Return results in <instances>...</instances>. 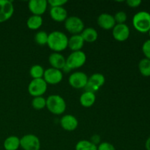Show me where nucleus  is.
Listing matches in <instances>:
<instances>
[{"label": "nucleus", "mask_w": 150, "mask_h": 150, "mask_svg": "<svg viewBox=\"0 0 150 150\" xmlns=\"http://www.w3.org/2000/svg\"><path fill=\"white\" fill-rule=\"evenodd\" d=\"M68 40L67 35L62 32L54 31L48 34L47 45L53 51L59 53L68 47Z\"/></svg>", "instance_id": "obj_1"}, {"label": "nucleus", "mask_w": 150, "mask_h": 150, "mask_svg": "<svg viewBox=\"0 0 150 150\" xmlns=\"http://www.w3.org/2000/svg\"><path fill=\"white\" fill-rule=\"evenodd\" d=\"M66 102L64 98L58 95H51L46 98V108L55 115L62 114L66 110Z\"/></svg>", "instance_id": "obj_2"}, {"label": "nucleus", "mask_w": 150, "mask_h": 150, "mask_svg": "<svg viewBox=\"0 0 150 150\" xmlns=\"http://www.w3.org/2000/svg\"><path fill=\"white\" fill-rule=\"evenodd\" d=\"M133 25L135 29L141 33H146L150 30V13L146 11H140L136 13L133 18Z\"/></svg>", "instance_id": "obj_3"}, {"label": "nucleus", "mask_w": 150, "mask_h": 150, "mask_svg": "<svg viewBox=\"0 0 150 150\" xmlns=\"http://www.w3.org/2000/svg\"><path fill=\"white\" fill-rule=\"evenodd\" d=\"M86 62V55L83 51H73L66 59V66L63 70L67 69V71L78 69L83 66Z\"/></svg>", "instance_id": "obj_4"}, {"label": "nucleus", "mask_w": 150, "mask_h": 150, "mask_svg": "<svg viewBox=\"0 0 150 150\" xmlns=\"http://www.w3.org/2000/svg\"><path fill=\"white\" fill-rule=\"evenodd\" d=\"M64 27L66 30L72 35H80L85 29L83 21L78 16L67 17L64 21Z\"/></svg>", "instance_id": "obj_5"}, {"label": "nucleus", "mask_w": 150, "mask_h": 150, "mask_svg": "<svg viewBox=\"0 0 150 150\" xmlns=\"http://www.w3.org/2000/svg\"><path fill=\"white\" fill-rule=\"evenodd\" d=\"M48 84L43 79H32L28 86V92L32 97L42 96L47 91Z\"/></svg>", "instance_id": "obj_6"}, {"label": "nucleus", "mask_w": 150, "mask_h": 150, "mask_svg": "<svg viewBox=\"0 0 150 150\" xmlns=\"http://www.w3.org/2000/svg\"><path fill=\"white\" fill-rule=\"evenodd\" d=\"M105 76L101 73H94L88 79V82L84 87L85 92H89L95 93L99 90L100 88L105 83Z\"/></svg>", "instance_id": "obj_7"}, {"label": "nucleus", "mask_w": 150, "mask_h": 150, "mask_svg": "<svg viewBox=\"0 0 150 150\" xmlns=\"http://www.w3.org/2000/svg\"><path fill=\"white\" fill-rule=\"evenodd\" d=\"M21 147L23 150H40V141L39 138L34 134L24 135L20 139Z\"/></svg>", "instance_id": "obj_8"}, {"label": "nucleus", "mask_w": 150, "mask_h": 150, "mask_svg": "<svg viewBox=\"0 0 150 150\" xmlns=\"http://www.w3.org/2000/svg\"><path fill=\"white\" fill-rule=\"evenodd\" d=\"M88 79H89V77L86 73L77 71L70 75L68 81L70 86L75 89H83V88L84 89L88 82Z\"/></svg>", "instance_id": "obj_9"}, {"label": "nucleus", "mask_w": 150, "mask_h": 150, "mask_svg": "<svg viewBox=\"0 0 150 150\" xmlns=\"http://www.w3.org/2000/svg\"><path fill=\"white\" fill-rule=\"evenodd\" d=\"M62 79L63 73L62 70L53 68V67H50L45 70L43 79L46 82L47 84H58L62 81Z\"/></svg>", "instance_id": "obj_10"}, {"label": "nucleus", "mask_w": 150, "mask_h": 150, "mask_svg": "<svg viewBox=\"0 0 150 150\" xmlns=\"http://www.w3.org/2000/svg\"><path fill=\"white\" fill-rule=\"evenodd\" d=\"M14 13V6L10 0H0V23L7 21Z\"/></svg>", "instance_id": "obj_11"}, {"label": "nucleus", "mask_w": 150, "mask_h": 150, "mask_svg": "<svg viewBox=\"0 0 150 150\" xmlns=\"http://www.w3.org/2000/svg\"><path fill=\"white\" fill-rule=\"evenodd\" d=\"M130 31L129 26L125 23L116 24L112 29V35L114 39L119 42H124L130 37Z\"/></svg>", "instance_id": "obj_12"}, {"label": "nucleus", "mask_w": 150, "mask_h": 150, "mask_svg": "<svg viewBox=\"0 0 150 150\" xmlns=\"http://www.w3.org/2000/svg\"><path fill=\"white\" fill-rule=\"evenodd\" d=\"M48 1L45 0H31L29 1L28 7L32 15L41 16L46 10Z\"/></svg>", "instance_id": "obj_13"}, {"label": "nucleus", "mask_w": 150, "mask_h": 150, "mask_svg": "<svg viewBox=\"0 0 150 150\" xmlns=\"http://www.w3.org/2000/svg\"><path fill=\"white\" fill-rule=\"evenodd\" d=\"M60 125L62 128L66 131H74L79 126V121L75 116L66 114L60 120Z\"/></svg>", "instance_id": "obj_14"}, {"label": "nucleus", "mask_w": 150, "mask_h": 150, "mask_svg": "<svg viewBox=\"0 0 150 150\" xmlns=\"http://www.w3.org/2000/svg\"><path fill=\"white\" fill-rule=\"evenodd\" d=\"M98 23L100 27L105 30L112 29L116 25L114 16L108 13H102L100 15L98 18Z\"/></svg>", "instance_id": "obj_15"}, {"label": "nucleus", "mask_w": 150, "mask_h": 150, "mask_svg": "<svg viewBox=\"0 0 150 150\" xmlns=\"http://www.w3.org/2000/svg\"><path fill=\"white\" fill-rule=\"evenodd\" d=\"M48 62L51 67L58 70H63L66 66V59L60 53L54 52L50 54L48 57Z\"/></svg>", "instance_id": "obj_16"}, {"label": "nucleus", "mask_w": 150, "mask_h": 150, "mask_svg": "<svg viewBox=\"0 0 150 150\" xmlns=\"http://www.w3.org/2000/svg\"><path fill=\"white\" fill-rule=\"evenodd\" d=\"M50 16L54 21L57 22L65 21L67 18V11L64 7H51Z\"/></svg>", "instance_id": "obj_17"}, {"label": "nucleus", "mask_w": 150, "mask_h": 150, "mask_svg": "<svg viewBox=\"0 0 150 150\" xmlns=\"http://www.w3.org/2000/svg\"><path fill=\"white\" fill-rule=\"evenodd\" d=\"M84 42V40L81 35H72L68 40V47L73 51H81Z\"/></svg>", "instance_id": "obj_18"}, {"label": "nucleus", "mask_w": 150, "mask_h": 150, "mask_svg": "<svg viewBox=\"0 0 150 150\" xmlns=\"http://www.w3.org/2000/svg\"><path fill=\"white\" fill-rule=\"evenodd\" d=\"M96 100L95 93L89 92H84L80 97V103L84 108H90Z\"/></svg>", "instance_id": "obj_19"}, {"label": "nucleus", "mask_w": 150, "mask_h": 150, "mask_svg": "<svg viewBox=\"0 0 150 150\" xmlns=\"http://www.w3.org/2000/svg\"><path fill=\"white\" fill-rule=\"evenodd\" d=\"M84 42H94L98 40V33L95 29L92 27L85 28L83 32L80 34Z\"/></svg>", "instance_id": "obj_20"}, {"label": "nucleus", "mask_w": 150, "mask_h": 150, "mask_svg": "<svg viewBox=\"0 0 150 150\" xmlns=\"http://www.w3.org/2000/svg\"><path fill=\"white\" fill-rule=\"evenodd\" d=\"M3 146L5 150H18L21 146L20 139L16 136H10L4 140Z\"/></svg>", "instance_id": "obj_21"}, {"label": "nucleus", "mask_w": 150, "mask_h": 150, "mask_svg": "<svg viewBox=\"0 0 150 150\" xmlns=\"http://www.w3.org/2000/svg\"><path fill=\"white\" fill-rule=\"evenodd\" d=\"M42 23H43V20L41 16L32 15L28 18L27 21H26V25L31 30H37L41 27Z\"/></svg>", "instance_id": "obj_22"}, {"label": "nucleus", "mask_w": 150, "mask_h": 150, "mask_svg": "<svg viewBox=\"0 0 150 150\" xmlns=\"http://www.w3.org/2000/svg\"><path fill=\"white\" fill-rule=\"evenodd\" d=\"M139 70L141 74L144 77H150V60L142 59L139 63Z\"/></svg>", "instance_id": "obj_23"}, {"label": "nucleus", "mask_w": 150, "mask_h": 150, "mask_svg": "<svg viewBox=\"0 0 150 150\" xmlns=\"http://www.w3.org/2000/svg\"><path fill=\"white\" fill-rule=\"evenodd\" d=\"M44 73H45V70L40 64H35L32 66L29 70V74L32 79H43Z\"/></svg>", "instance_id": "obj_24"}, {"label": "nucleus", "mask_w": 150, "mask_h": 150, "mask_svg": "<svg viewBox=\"0 0 150 150\" xmlns=\"http://www.w3.org/2000/svg\"><path fill=\"white\" fill-rule=\"evenodd\" d=\"M75 149L76 150H98V146L90 141L81 140L76 144Z\"/></svg>", "instance_id": "obj_25"}, {"label": "nucleus", "mask_w": 150, "mask_h": 150, "mask_svg": "<svg viewBox=\"0 0 150 150\" xmlns=\"http://www.w3.org/2000/svg\"><path fill=\"white\" fill-rule=\"evenodd\" d=\"M32 105L35 109L42 110L46 107V99L42 96L35 97L32 101Z\"/></svg>", "instance_id": "obj_26"}, {"label": "nucleus", "mask_w": 150, "mask_h": 150, "mask_svg": "<svg viewBox=\"0 0 150 150\" xmlns=\"http://www.w3.org/2000/svg\"><path fill=\"white\" fill-rule=\"evenodd\" d=\"M48 34H47V32L44 31H40L35 34V41L38 45H47V42H48Z\"/></svg>", "instance_id": "obj_27"}, {"label": "nucleus", "mask_w": 150, "mask_h": 150, "mask_svg": "<svg viewBox=\"0 0 150 150\" xmlns=\"http://www.w3.org/2000/svg\"><path fill=\"white\" fill-rule=\"evenodd\" d=\"M114 20L117 23L116 24H122L126 22L127 19V13L124 11H119L114 15Z\"/></svg>", "instance_id": "obj_28"}, {"label": "nucleus", "mask_w": 150, "mask_h": 150, "mask_svg": "<svg viewBox=\"0 0 150 150\" xmlns=\"http://www.w3.org/2000/svg\"><path fill=\"white\" fill-rule=\"evenodd\" d=\"M142 52L146 59L150 60V39L145 41L142 45Z\"/></svg>", "instance_id": "obj_29"}, {"label": "nucleus", "mask_w": 150, "mask_h": 150, "mask_svg": "<svg viewBox=\"0 0 150 150\" xmlns=\"http://www.w3.org/2000/svg\"><path fill=\"white\" fill-rule=\"evenodd\" d=\"M48 4L51 6V7H63L65 4H67V0H48Z\"/></svg>", "instance_id": "obj_30"}, {"label": "nucleus", "mask_w": 150, "mask_h": 150, "mask_svg": "<svg viewBox=\"0 0 150 150\" xmlns=\"http://www.w3.org/2000/svg\"><path fill=\"white\" fill-rule=\"evenodd\" d=\"M98 150H116V148L112 144L105 142L98 145Z\"/></svg>", "instance_id": "obj_31"}, {"label": "nucleus", "mask_w": 150, "mask_h": 150, "mask_svg": "<svg viewBox=\"0 0 150 150\" xmlns=\"http://www.w3.org/2000/svg\"><path fill=\"white\" fill-rule=\"evenodd\" d=\"M126 4L130 7L136 8V7L140 6V4H142V1L141 0H127V1H126Z\"/></svg>", "instance_id": "obj_32"}, {"label": "nucleus", "mask_w": 150, "mask_h": 150, "mask_svg": "<svg viewBox=\"0 0 150 150\" xmlns=\"http://www.w3.org/2000/svg\"><path fill=\"white\" fill-rule=\"evenodd\" d=\"M90 142H92V143H93L94 144L96 145V146H98V144H100V137L99 135H94V136L91 138Z\"/></svg>", "instance_id": "obj_33"}, {"label": "nucleus", "mask_w": 150, "mask_h": 150, "mask_svg": "<svg viewBox=\"0 0 150 150\" xmlns=\"http://www.w3.org/2000/svg\"><path fill=\"white\" fill-rule=\"evenodd\" d=\"M145 148L146 150H150V136L147 139L145 143Z\"/></svg>", "instance_id": "obj_34"}, {"label": "nucleus", "mask_w": 150, "mask_h": 150, "mask_svg": "<svg viewBox=\"0 0 150 150\" xmlns=\"http://www.w3.org/2000/svg\"><path fill=\"white\" fill-rule=\"evenodd\" d=\"M149 36H150V30H149Z\"/></svg>", "instance_id": "obj_35"}]
</instances>
